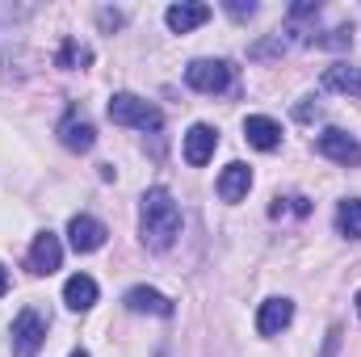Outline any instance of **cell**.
I'll use <instances>...</instances> for the list:
<instances>
[{"label":"cell","instance_id":"cell-13","mask_svg":"<svg viewBox=\"0 0 361 357\" xmlns=\"http://www.w3.org/2000/svg\"><path fill=\"white\" fill-rule=\"evenodd\" d=\"M206 17H210V4H197V0H185V4H173V8L164 13L169 30H177V34H189V30H197V25H202Z\"/></svg>","mask_w":361,"mask_h":357},{"label":"cell","instance_id":"cell-21","mask_svg":"<svg viewBox=\"0 0 361 357\" xmlns=\"http://www.w3.org/2000/svg\"><path fill=\"white\" fill-rule=\"evenodd\" d=\"M357 315H361V290H357Z\"/></svg>","mask_w":361,"mask_h":357},{"label":"cell","instance_id":"cell-15","mask_svg":"<svg viewBox=\"0 0 361 357\" xmlns=\"http://www.w3.org/2000/svg\"><path fill=\"white\" fill-rule=\"evenodd\" d=\"M63 303L72 311H89L92 303H97V282H92L89 273H72L68 286H63Z\"/></svg>","mask_w":361,"mask_h":357},{"label":"cell","instance_id":"cell-6","mask_svg":"<svg viewBox=\"0 0 361 357\" xmlns=\"http://www.w3.org/2000/svg\"><path fill=\"white\" fill-rule=\"evenodd\" d=\"M214 147H219V131L206 126V122H193L189 135H185V160H189L193 169H202V164H210Z\"/></svg>","mask_w":361,"mask_h":357},{"label":"cell","instance_id":"cell-19","mask_svg":"<svg viewBox=\"0 0 361 357\" xmlns=\"http://www.w3.org/2000/svg\"><path fill=\"white\" fill-rule=\"evenodd\" d=\"M4 290H8V269L0 265V298H4Z\"/></svg>","mask_w":361,"mask_h":357},{"label":"cell","instance_id":"cell-14","mask_svg":"<svg viewBox=\"0 0 361 357\" xmlns=\"http://www.w3.org/2000/svg\"><path fill=\"white\" fill-rule=\"evenodd\" d=\"M126 307L130 311H147V315H173V303L160 294V290H152V286H135V290H126Z\"/></svg>","mask_w":361,"mask_h":357},{"label":"cell","instance_id":"cell-12","mask_svg":"<svg viewBox=\"0 0 361 357\" xmlns=\"http://www.w3.org/2000/svg\"><path fill=\"white\" fill-rule=\"evenodd\" d=\"M248 189H252V169L248 164L235 160L219 173V198L223 202H240V198H248Z\"/></svg>","mask_w":361,"mask_h":357},{"label":"cell","instance_id":"cell-17","mask_svg":"<svg viewBox=\"0 0 361 357\" xmlns=\"http://www.w3.org/2000/svg\"><path fill=\"white\" fill-rule=\"evenodd\" d=\"M336 231L349 240H361V198H349L336 206Z\"/></svg>","mask_w":361,"mask_h":357},{"label":"cell","instance_id":"cell-7","mask_svg":"<svg viewBox=\"0 0 361 357\" xmlns=\"http://www.w3.org/2000/svg\"><path fill=\"white\" fill-rule=\"evenodd\" d=\"M68 236H72V248L76 253H97L101 244H105V223L101 219H92V214H76L72 223H68Z\"/></svg>","mask_w":361,"mask_h":357},{"label":"cell","instance_id":"cell-10","mask_svg":"<svg viewBox=\"0 0 361 357\" xmlns=\"http://www.w3.org/2000/svg\"><path fill=\"white\" fill-rule=\"evenodd\" d=\"M244 139L257 152H277L281 147V126L273 118H265V114H252V118H244Z\"/></svg>","mask_w":361,"mask_h":357},{"label":"cell","instance_id":"cell-1","mask_svg":"<svg viewBox=\"0 0 361 357\" xmlns=\"http://www.w3.org/2000/svg\"><path fill=\"white\" fill-rule=\"evenodd\" d=\"M139 231H143V244L164 253L173 248V240L180 236V206L173 202L169 189H147L143 193V206H139Z\"/></svg>","mask_w":361,"mask_h":357},{"label":"cell","instance_id":"cell-5","mask_svg":"<svg viewBox=\"0 0 361 357\" xmlns=\"http://www.w3.org/2000/svg\"><path fill=\"white\" fill-rule=\"evenodd\" d=\"M315 152L328 156V160H336V164H345V169L361 164V143L353 135H345V131H324V135L315 139Z\"/></svg>","mask_w":361,"mask_h":357},{"label":"cell","instance_id":"cell-3","mask_svg":"<svg viewBox=\"0 0 361 357\" xmlns=\"http://www.w3.org/2000/svg\"><path fill=\"white\" fill-rule=\"evenodd\" d=\"M231 80H235V72H231V63L227 59H193L189 68H185V85L197 92H227L231 89Z\"/></svg>","mask_w":361,"mask_h":357},{"label":"cell","instance_id":"cell-20","mask_svg":"<svg viewBox=\"0 0 361 357\" xmlns=\"http://www.w3.org/2000/svg\"><path fill=\"white\" fill-rule=\"evenodd\" d=\"M72 357H89V353H85V349H76V353H72Z\"/></svg>","mask_w":361,"mask_h":357},{"label":"cell","instance_id":"cell-8","mask_svg":"<svg viewBox=\"0 0 361 357\" xmlns=\"http://www.w3.org/2000/svg\"><path fill=\"white\" fill-rule=\"evenodd\" d=\"M59 143L68 147V152H89L92 143H97V131H92L89 118H80L76 109L59 122Z\"/></svg>","mask_w":361,"mask_h":357},{"label":"cell","instance_id":"cell-2","mask_svg":"<svg viewBox=\"0 0 361 357\" xmlns=\"http://www.w3.org/2000/svg\"><path fill=\"white\" fill-rule=\"evenodd\" d=\"M109 118L122 122V126H139V131H160V122H164V114L152 101L135 97V92H114L109 97Z\"/></svg>","mask_w":361,"mask_h":357},{"label":"cell","instance_id":"cell-16","mask_svg":"<svg viewBox=\"0 0 361 357\" xmlns=\"http://www.w3.org/2000/svg\"><path fill=\"white\" fill-rule=\"evenodd\" d=\"M324 85L336 89V92H349V97H361V68H353V63H332L324 72Z\"/></svg>","mask_w":361,"mask_h":357},{"label":"cell","instance_id":"cell-4","mask_svg":"<svg viewBox=\"0 0 361 357\" xmlns=\"http://www.w3.org/2000/svg\"><path fill=\"white\" fill-rule=\"evenodd\" d=\"M42 345H47V320L34 307H25L13 320V357H38Z\"/></svg>","mask_w":361,"mask_h":357},{"label":"cell","instance_id":"cell-18","mask_svg":"<svg viewBox=\"0 0 361 357\" xmlns=\"http://www.w3.org/2000/svg\"><path fill=\"white\" fill-rule=\"evenodd\" d=\"M92 55H89V47H80L76 38H68L63 47H59V68H85Z\"/></svg>","mask_w":361,"mask_h":357},{"label":"cell","instance_id":"cell-9","mask_svg":"<svg viewBox=\"0 0 361 357\" xmlns=\"http://www.w3.org/2000/svg\"><path fill=\"white\" fill-rule=\"evenodd\" d=\"M59 265H63V244H59V236L42 231L30 248V273H55Z\"/></svg>","mask_w":361,"mask_h":357},{"label":"cell","instance_id":"cell-11","mask_svg":"<svg viewBox=\"0 0 361 357\" xmlns=\"http://www.w3.org/2000/svg\"><path fill=\"white\" fill-rule=\"evenodd\" d=\"M290 320H294V303H290V298H269V303H261L257 332H261V337H277L281 328H290Z\"/></svg>","mask_w":361,"mask_h":357}]
</instances>
